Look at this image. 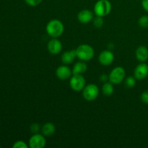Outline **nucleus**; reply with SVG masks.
Returning <instances> with one entry per match:
<instances>
[{"label": "nucleus", "mask_w": 148, "mask_h": 148, "mask_svg": "<svg viewBox=\"0 0 148 148\" xmlns=\"http://www.w3.org/2000/svg\"><path fill=\"white\" fill-rule=\"evenodd\" d=\"M46 30L49 36L57 38L63 34L64 31V26L61 20L53 19V20H50L47 23Z\"/></svg>", "instance_id": "1"}, {"label": "nucleus", "mask_w": 148, "mask_h": 148, "mask_svg": "<svg viewBox=\"0 0 148 148\" xmlns=\"http://www.w3.org/2000/svg\"><path fill=\"white\" fill-rule=\"evenodd\" d=\"M75 51H76L77 58L83 62L91 60L95 55V51L93 48L88 44L79 45L75 49Z\"/></svg>", "instance_id": "2"}, {"label": "nucleus", "mask_w": 148, "mask_h": 148, "mask_svg": "<svg viewBox=\"0 0 148 148\" xmlns=\"http://www.w3.org/2000/svg\"><path fill=\"white\" fill-rule=\"evenodd\" d=\"M112 10L111 3L108 0H98L94 5L95 15L104 17L108 15Z\"/></svg>", "instance_id": "3"}, {"label": "nucleus", "mask_w": 148, "mask_h": 148, "mask_svg": "<svg viewBox=\"0 0 148 148\" xmlns=\"http://www.w3.org/2000/svg\"><path fill=\"white\" fill-rule=\"evenodd\" d=\"M126 72L122 66H116L111 70L108 75L109 82L114 85H119L125 79Z\"/></svg>", "instance_id": "4"}, {"label": "nucleus", "mask_w": 148, "mask_h": 148, "mask_svg": "<svg viewBox=\"0 0 148 148\" xmlns=\"http://www.w3.org/2000/svg\"><path fill=\"white\" fill-rule=\"evenodd\" d=\"M99 88L95 84H88L82 90V96L86 101H92L99 95Z\"/></svg>", "instance_id": "5"}, {"label": "nucleus", "mask_w": 148, "mask_h": 148, "mask_svg": "<svg viewBox=\"0 0 148 148\" xmlns=\"http://www.w3.org/2000/svg\"><path fill=\"white\" fill-rule=\"evenodd\" d=\"M70 88L75 92L82 91L86 85V81L82 75H73L69 80Z\"/></svg>", "instance_id": "6"}, {"label": "nucleus", "mask_w": 148, "mask_h": 148, "mask_svg": "<svg viewBox=\"0 0 148 148\" xmlns=\"http://www.w3.org/2000/svg\"><path fill=\"white\" fill-rule=\"evenodd\" d=\"M46 144V140L43 134H34L29 140V147L30 148H43Z\"/></svg>", "instance_id": "7"}, {"label": "nucleus", "mask_w": 148, "mask_h": 148, "mask_svg": "<svg viewBox=\"0 0 148 148\" xmlns=\"http://www.w3.org/2000/svg\"><path fill=\"white\" fill-rule=\"evenodd\" d=\"M148 76V65L145 62H140L134 72V77L137 80H143Z\"/></svg>", "instance_id": "8"}, {"label": "nucleus", "mask_w": 148, "mask_h": 148, "mask_svg": "<svg viewBox=\"0 0 148 148\" xmlns=\"http://www.w3.org/2000/svg\"><path fill=\"white\" fill-rule=\"evenodd\" d=\"M114 60V54L109 50L103 51L98 56V61L100 64L103 66H109Z\"/></svg>", "instance_id": "9"}, {"label": "nucleus", "mask_w": 148, "mask_h": 148, "mask_svg": "<svg viewBox=\"0 0 148 148\" xmlns=\"http://www.w3.org/2000/svg\"><path fill=\"white\" fill-rule=\"evenodd\" d=\"M48 51L50 53L53 55L59 54L62 50V43L59 39L53 38L49 40L47 45Z\"/></svg>", "instance_id": "10"}, {"label": "nucleus", "mask_w": 148, "mask_h": 148, "mask_svg": "<svg viewBox=\"0 0 148 148\" xmlns=\"http://www.w3.org/2000/svg\"><path fill=\"white\" fill-rule=\"evenodd\" d=\"M72 75V69L66 65L59 66L56 70V75L61 80H66L69 79Z\"/></svg>", "instance_id": "11"}, {"label": "nucleus", "mask_w": 148, "mask_h": 148, "mask_svg": "<svg viewBox=\"0 0 148 148\" xmlns=\"http://www.w3.org/2000/svg\"><path fill=\"white\" fill-rule=\"evenodd\" d=\"M92 19H93V12L88 9L81 10L77 14L78 21L83 24L89 23L90 22L92 21Z\"/></svg>", "instance_id": "12"}, {"label": "nucleus", "mask_w": 148, "mask_h": 148, "mask_svg": "<svg viewBox=\"0 0 148 148\" xmlns=\"http://www.w3.org/2000/svg\"><path fill=\"white\" fill-rule=\"evenodd\" d=\"M135 56L140 62H145L148 59V49L146 46H140L135 51Z\"/></svg>", "instance_id": "13"}, {"label": "nucleus", "mask_w": 148, "mask_h": 148, "mask_svg": "<svg viewBox=\"0 0 148 148\" xmlns=\"http://www.w3.org/2000/svg\"><path fill=\"white\" fill-rule=\"evenodd\" d=\"M77 57L76 56V51L75 50H71L67 51L64 52L63 54L62 55V62L64 64H69L72 63L75 58Z\"/></svg>", "instance_id": "14"}, {"label": "nucleus", "mask_w": 148, "mask_h": 148, "mask_svg": "<svg viewBox=\"0 0 148 148\" xmlns=\"http://www.w3.org/2000/svg\"><path fill=\"white\" fill-rule=\"evenodd\" d=\"M56 131L55 125L51 122H47L43 124L41 127V132L45 137H50L53 135Z\"/></svg>", "instance_id": "15"}, {"label": "nucleus", "mask_w": 148, "mask_h": 148, "mask_svg": "<svg viewBox=\"0 0 148 148\" xmlns=\"http://www.w3.org/2000/svg\"><path fill=\"white\" fill-rule=\"evenodd\" d=\"M88 69V65L86 63L82 62H78L74 65L72 68V75H82L85 73Z\"/></svg>", "instance_id": "16"}, {"label": "nucleus", "mask_w": 148, "mask_h": 148, "mask_svg": "<svg viewBox=\"0 0 148 148\" xmlns=\"http://www.w3.org/2000/svg\"><path fill=\"white\" fill-rule=\"evenodd\" d=\"M114 84L111 82H106L102 87V92L106 96H111L114 93Z\"/></svg>", "instance_id": "17"}, {"label": "nucleus", "mask_w": 148, "mask_h": 148, "mask_svg": "<svg viewBox=\"0 0 148 148\" xmlns=\"http://www.w3.org/2000/svg\"><path fill=\"white\" fill-rule=\"evenodd\" d=\"M136 78L132 76H129L125 78V85L127 88H132L135 86L136 85Z\"/></svg>", "instance_id": "18"}, {"label": "nucleus", "mask_w": 148, "mask_h": 148, "mask_svg": "<svg viewBox=\"0 0 148 148\" xmlns=\"http://www.w3.org/2000/svg\"><path fill=\"white\" fill-rule=\"evenodd\" d=\"M138 24L143 28H147L148 27V16L143 15L140 17L138 20Z\"/></svg>", "instance_id": "19"}, {"label": "nucleus", "mask_w": 148, "mask_h": 148, "mask_svg": "<svg viewBox=\"0 0 148 148\" xmlns=\"http://www.w3.org/2000/svg\"><path fill=\"white\" fill-rule=\"evenodd\" d=\"M103 17H100V16H96V17L93 19V25L97 28H100L103 25Z\"/></svg>", "instance_id": "20"}, {"label": "nucleus", "mask_w": 148, "mask_h": 148, "mask_svg": "<svg viewBox=\"0 0 148 148\" xmlns=\"http://www.w3.org/2000/svg\"><path fill=\"white\" fill-rule=\"evenodd\" d=\"M27 147H28L27 145L24 141H23V140L16 141L12 145L13 148H27Z\"/></svg>", "instance_id": "21"}, {"label": "nucleus", "mask_w": 148, "mask_h": 148, "mask_svg": "<svg viewBox=\"0 0 148 148\" xmlns=\"http://www.w3.org/2000/svg\"><path fill=\"white\" fill-rule=\"evenodd\" d=\"M26 4L30 7H36L42 2V0H25Z\"/></svg>", "instance_id": "22"}, {"label": "nucleus", "mask_w": 148, "mask_h": 148, "mask_svg": "<svg viewBox=\"0 0 148 148\" xmlns=\"http://www.w3.org/2000/svg\"><path fill=\"white\" fill-rule=\"evenodd\" d=\"M30 130L32 133H33V134H37V133H38L39 130H40V125L38 124H37V123H33V124H32L30 125Z\"/></svg>", "instance_id": "23"}, {"label": "nucleus", "mask_w": 148, "mask_h": 148, "mask_svg": "<svg viewBox=\"0 0 148 148\" xmlns=\"http://www.w3.org/2000/svg\"><path fill=\"white\" fill-rule=\"evenodd\" d=\"M141 101L144 103L147 104L148 105V90L144 91L141 95Z\"/></svg>", "instance_id": "24"}, {"label": "nucleus", "mask_w": 148, "mask_h": 148, "mask_svg": "<svg viewBox=\"0 0 148 148\" xmlns=\"http://www.w3.org/2000/svg\"><path fill=\"white\" fill-rule=\"evenodd\" d=\"M142 7L145 11L148 12V0H142Z\"/></svg>", "instance_id": "25"}, {"label": "nucleus", "mask_w": 148, "mask_h": 148, "mask_svg": "<svg viewBox=\"0 0 148 148\" xmlns=\"http://www.w3.org/2000/svg\"><path fill=\"white\" fill-rule=\"evenodd\" d=\"M108 75H105V74H104V75H101V77H100V80H101V82H106L107 80H108Z\"/></svg>", "instance_id": "26"}, {"label": "nucleus", "mask_w": 148, "mask_h": 148, "mask_svg": "<svg viewBox=\"0 0 148 148\" xmlns=\"http://www.w3.org/2000/svg\"></svg>", "instance_id": "27"}]
</instances>
